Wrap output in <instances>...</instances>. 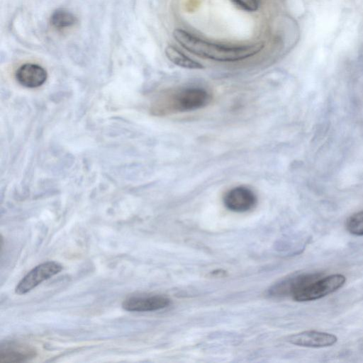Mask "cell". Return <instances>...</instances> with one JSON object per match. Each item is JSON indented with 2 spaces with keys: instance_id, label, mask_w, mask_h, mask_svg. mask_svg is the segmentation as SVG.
Here are the masks:
<instances>
[{
  "instance_id": "6da1fadb",
  "label": "cell",
  "mask_w": 363,
  "mask_h": 363,
  "mask_svg": "<svg viewBox=\"0 0 363 363\" xmlns=\"http://www.w3.org/2000/svg\"><path fill=\"white\" fill-rule=\"evenodd\" d=\"M173 36L184 49L194 55L219 62H236L254 56L264 48L262 43L229 46L200 39L192 34L176 29Z\"/></svg>"
},
{
  "instance_id": "7a4b0ae2",
  "label": "cell",
  "mask_w": 363,
  "mask_h": 363,
  "mask_svg": "<svg viewBox=\"0 0 363 363\" xmlns=\"http://www.w3.org/2000/svg\"><path fill=\"white\" fill-rule=\"evenodd\" d=\"M211 100L212 95L203 88H181L160 94L152 105V111L159 116L193 111L206 107Z\"/></svg>"
},
{
  "instance_id": "3957f363",
  "label": "cell",
  "mask_w": 363,
  "mask_h": 363,
  "mask_svg": "<svg viewBox=\"0 0 363 363\" xmlns=\"http://www.w3.org/2000/svg\"><path fill=\"white\" fill-rule=\"evenodd\" d=\"M345 281V277L340 274L321 277L300 288L291 297L296 301L319 299L338 290Z\"/></svg>"
},
{
  "instance_id": "277c9868",
  "label": "cell",
  "mask_w": 363,
  "mask_h": 363,
  "mask_svg": "<svg viewBox=\"0 0 363 363\" xmlns=\"http://www.w3.org/2000/svg\"><path fill=\"white\" fill-rule=\"evenodd\" d=\"M62 269V266L53 261L45 262L36 266L18 282L15 289L16 294H27L43 281L58 274Z\"/></svg>"
},
{
  "instance_id": "5b68a950",
  "label": "cell",
  "mask_w": 363,
  "mask_h": 363,
  "mask_svg": "<svg viewBox=\"0 0 363 363\" xmlns=\"http://www.w3.org/2000/svg\"><path fill=\"white\" fill-rule=\"evenodd\" d=\"M257 201L255 193L244 186L232 188L223 196L225 206L228 210L237 213H243L252 209Z\"/></svg>"
},
{
  "instance_id": "8992f818",
  "label": "cell",
  "mask_w": 363,
  "mask_h": 363,
  "mask_svg": "<svg viewBox=\"0 0 363 363\" xmlns=\"http://www.w3.org/2000/svg\"><path fill=\"white\" fill-rule=\"evenodd\" d=\"M37 351L33 346L20 342L8 341L0 345V362H21L36 356Z\"/></svg>"
},
{
  "instance_id": "52a82bcc",
  "label": "cell",
  "mask_w": 363,
  "mask_h": 363,
  "mask_svg": "<svg viewBox=\"0 0 363 363\" xmlns=\"http://www.w3.org/2000/svg\"><path fill=\"white\" fill-rule=\"evenodd\" d=\"M337 340L335 335L316 330H307L294 334L287 338L290 343L307 347H325L334 345Z\"/></svg>"
},
{
  "instance_id": "ba28073f",
  "label": "cell",
  "mask_w": 363,
  "mask_h": 363,
  "mask_svg": "<svg viewBox=\"0 0 363 363\" xmlns=\"http://www.w3.org/2000/svg\"><path fill=\"white\" fill-rule=\"evenodd\" d=\"M170 300L163 296H133L123 301L122 307L130 312H146L160 310L167 307Z\"/></svg>"
},
{
  "instance_id": "9c48e42d",
  "label": "cell",
  "mask_w": 363,
  "mask_h": 363,
  "mask_svg": "<svg viewBox=\"0 0 363 363\" xmlns=\"http://www.w3.org/2000/svg\"><path fill=\"white\" fill-rule=\"evenodd\" d=\"M47 77V72L43 67L32 63L21 65L16 72L18 82L28 88L40 86L45 82Z\"/></svg>"
},
{
  "instance_id": "30bf717a",
  "label": "cell",
  "mask_w": 363,
  "mask_h": 363,
  "mask_svg": "<svg viewBox=\"0 0 363 363\" xmlns=\"http://www.w3.org/2000/svg\"><path fill=\"white\" fill-rule=\"evenodd\" d=\"M167 57L174 65L187 69H201L202 65L189 58L173 46H167L165 49Z\"/></svg>"
},
{
  "instance_id": "8fae6325",
  "label": "cell",
  "mask_w": 363,
  "mask_h": 363,
  "mask_svg": "<svg viewBox=\"0 0 363 363\" xmlns=\"http://www.w3.org/2000/svg\"><path fill=\"white\" fill-rule=\"evenodd\" d=\"M77 17L65 9L55 11L50 17V23L57 28H64L73 26L77 22Z\"/></svg>"
},
{
  "instance_id": "7c38bea8",
  "label": "cell",
  "mask_w": 363,
  "mask_h": 363,
  "mask_svg": "<svg viewBox=\"0 0 363 363\" xmlns=\"http://www.w3.org/2000/svg\"><path fill=\"white\" fill-rule=\"evenodd\" d=\"M347 231L354 235H363V210L350 216L346 221Z\"/></svg>"
},
{
  "instance_id": "4fadbf2b",
  "label": "cell",
  "mask_w": 363,
  "mask_h": 363,
  "mask_svg": "<svg viewBox=\"0 0 363 363\" xmlns=\"http://www.w3.org/2000/svg\"><path fill=\"white\" fill-rule=\"evenodd\" d=\"M239 9L245 11L252 12L258 9L259 0H231Z\"/></svg>"
}]
</instances>
